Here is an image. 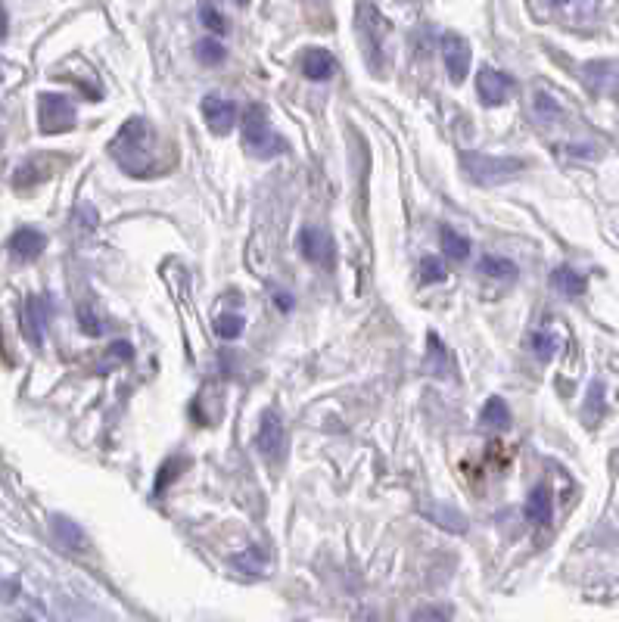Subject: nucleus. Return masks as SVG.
Returning <instances> with one entry per match:
<instances>
[{
	"instance_id": "obj_1",
	"label": "nucleus",
	"mask_w": 619,
	"mask_h": 622,
	"mask_svg": "<svg viewBox=\"0 0 619 622\" xmlns=\"http://www.w3.org/2000/svg\"><path fill=\"white\" fill-rule=\"evenodd\" d=\"M156 131L150 128L147 119H131L119 128V134L112 137V156L134 178H153L162 172L159 162V147H156Z\"/></svg>"
},
{
	"instance_id": "obj_2",
	"label": "nucleus",
	"mask_w": 619,
	"mask_h": 622,
	"mask_svg": "<svg viewBox=\"0 0 619 622\" xmlns=\"http://www.w3.org/2000/svg\"><path fill=\"white\" fill-rule=\"evenodd\" d=\"M240 128H243V144H246V150L256 156V159H271V156L287 150L284 137L274 134L271 119H268V109L262 103L246 106L243 119H240Z\"/></svg>"
},
{
	"instance_id": "obj_3",
	"label": "nucleus",
	"mask_w": 619,
	"mask_h": 622,
	"mask_svg": "<svg viewBox=\"0 0 619 622\" xmlns=\"http://www.w3.org/2000/svg\"><path fill=\"white\" fill-rule=\"evenodd\" d=\"M461 168L464 175L480 184V187H495V184H504L517 178L526 162L523 159H514V156H486V153H461Z\"/></svg>"
},
{
	"instance_id": "obj_4",
	"label": "nucleus",
	"mask_w": 619,
	"mask_h": 622,
	"mask_svg": "<svg viewBox=\"0 0 619 622\" xmlns=\"http://www.w3.org/2000/svg\"><path fill=\"white\" fill-rule=\"evenodd\" d=\"M256 448H259V455L271 464H280L287 455V430H284V420H280V414L274 408L262 411V417H259Z\"/></svg>"
},
{
	"instance_id": "obj_5",
	"label": "nucleus",
	"mask_w": 619,
	"mask_h": 622,
	"mask_svg": "<svg viewBox=\"0 0 619 622\" xmlns=\"http://www.w3.org/2000/svg\"><path fill=\"white\" fill-rule=\"evenodd\" d=\"M386 32H389V25H386L383 13L374 4H358V35H361L364 50H368L371 63H374V50H377V60H380ZM380 66H383V60H380Z\"/></svg>"
},
{
	"instance_id": "obj_6",
	"label": "nucleus",
	"mask_w": 619,
	"mask_h": 622,
	"mask_svg": "<svg viewBox=\"0 0 619 622\" xmlns=\"http://www.w3.org/2000/svg\"><path fill=\"white\" fill-rule=\"evenodd\" d=\"M582 81H585V88L592 94L619 100V63L616 60H592V63H585L582 66Z\"/></svg>"
},
{
	"instance_id": "obj_7",
	"label": "nucleus",
	"mask_w": 619,
	"mask_h": 622,
	"mask_svg": "<svg viewBox=\"0 0 619 622\" xmlns=\"http://www.w3.org/2000/svg\"><path fill=\"white\" fill-rule=\"evenodd\" d=\"M296 249L305 262L312 265H330L333 262V240L324 228H315V224H308L296 234Z\"/></svg>"
},
{
	"instance_id": "obj_8",
	"label": "nucleus",
	"mask_w": 619,
	"mask_h": 622,
	"mask_svg": "<svg viewBox=\"0 0 619 622\" xmlns=\"http://www.w3.org/2000/svg\"><path fill=\"white\" fill-rule=\"evenodd\" d=\"M511 91H514V78L508 72H498L492 66H483L476 72V94H480L486 106H501L511 97Z\"/></svg>"
},
{
	"instance_id": "obj_9",
	"label": "nucleus",
	"mask_w": 619,
	"mask_h": 622,
	"mask_svg": "<svg viewBox=\"0 0 619 622\" xmlns=\"http://www.w3.org/2000/svg\"><path fill=\"white\" fill-rule=\"evenodd\" d=\"M442 60H445V69H448V78L455 84H461L470 72V44L458 35V32H445L442 35Z\"/></svg>"
},
{
	"instance_id": "obj_10",
	"label": "nucleus",
	"mask_w": 619,
	"mask_h": 622,
	"mask_svg": "<svg viewBox=\"0 0 619 622\" xmlns=\"http://www.w3.org/2000/svg\"><path fill=\"white\" fill-rule=\"evenodd\" d=\"M203 119L215 134H228L237 125V103L221 97V94H206L203 97Z\"/></svg>"
},
{
	"instance_id": "obj_11",
	"label": "nucleus",
	"mask_w": 619,
	"mask_h": 622,
	"mask_svg": "<svg viewBox=\"0 0 619 622\" xmlns=\"http://www.w3.org/2000/svg\"><path fill=\"white\" fill-rule=\"evenodd\" d=\"M75 119L72 103L60 94H44L41 100V128L44 131H66Z\"/></svg>"
},
{
	"instance_id": "obj_12",
	"label": "nucleus",
	"mask_w": 619,
	"mask_h": 622,
	"mask_svg": "<svg viewBox=\"0 0 619 622\" xmlns=\"http://www.w3.org/2000/svg\"><path fill=\"white\" fill-rule=\"evenodd\" d=\"M299 66H302V75H305L308 81H327V78L336 75V60H333V53H327V50H321V47H308V50L302 53Z\"/></svg>"
},
{
	"instance_id": "obj_13",
	"label": "nucleus",
	"mask_w": 619,
	"mask_h": 622,
	"mask_svg": "<svg viewBox=\"0 0 619 622\" xmlns=\"http://www.w3.org/2000/svg\"><path fill=\"white\" fill-rule=\"evenodd\" d=\"M554 517V504H551V489L548 486H536L526 498V520H532L536 526H548Z\"/></svg>"
},
{
	"instance_id": "obj_14",
	"label": "nucleus",
	"mask_w": 619,
	"mask_h": 622,
	"mask_svg": "<svg viewBox=\"0 0 619 622\" xmlns=\"http://www.w3.org/2000/svg\"><path fill=\"white\" fill-rule=\"evenodd\" d=\"M480 423H483V430L504 433V430L511 427V408H508V402L498 399V395H492V399L480 411Z\"/></svg>"
},
{
	"instance_id": "obj_15",
	"label": "nucleus",
	"mask_w": 619,
	"mask_h": 622,
	"mask_svg": "<svg viewBox=\"0 0 619 622\" xmlns=\"http://www.w3.org/2000/svg\"><path fill=\"white\" fill-rule=\"evenodd\" d=\"M44 246H47L44 234H38V231H32V228L19 231V234L10 240L13 256H19V259H38L41 252H44Z\"/></svg>"
},
{
	"instance_id": "obj_16",
	"label": "nucleus",
	"mask_w": 619,
	"mask_h": 622,
	"mask_svg": "<svg viewBox=\"0 0 619 622\" xmlns=\"http://www.w3.org/2000/svg\"><path fill=\"white\" fill-rule=\"evenodd\" d=\"M551 287L570 299H576L585 293V277L573 268H557V271H551Z\"/></svg>"
},
{
	"instance_id": "obj_17",
	"label": "nucleus",
	"mask_w": 619,
	"mask_h": 622,
	"mask_svg": "<svg viewBox=\"0 0 619 622\" xmlns=\"http://www.w3.org/2000/svg\"><path fill=\"white\" fill-rule=\"evenodd\" d=\"M424 514L430 520H436L442 529H452V532H464L467 529V520L461 511H452V507H445V504H427L424 507Z\"/></svg>"
},
{
	"instance_id": "obj_18",
	"label": "nucleus",
	"mask_w": 619,
	"mask_h": 622,
	"mask_svg": "<svg viewBox=\"0 0 619 622\" xmlns=\"http://www.w3.org/2000/svg\"><path fill=\"white\" fill-rule=\"evenodd\" d=\"M439 243H442V252L448 259H455V262H464L470 256V240L452 228H442L439 231Z\"/></svg>"
},
{
	"instance_id": "obj_19",
	"label": "nucleus",
	"mask_w": 619,
	"mask_h": 622,
	"mask_svg": "<svg viewBox=\"0 0 619 622\" xmlns=\"http://www.w3.org/2000/svg\"><path fill=\"white\" fill-rule=\"evenodd\" d=\"M427 349H430V358H427V367L433 374H439V377H448V371H452V358L445 355V346H442V339L436 336V333H430L427 336Z\"/></svg>"
},
{
	"instance_id": "obj_20",
	"label": "nucleus",
	"mask_w": 619,
	"mask_h": 622,
	"mask_svg": "<svg viewBox=\"0 0 619 622\" xmlns=\"http://www.w3.org/2000/svg\"><path fill=\"white\" fill-rule=\"evenodd\" d=\"M480 271L495 277V280H517V265L508 262V259H498V256H483Z\"/></svg>"
},
{
	"instance_id": "obj_21",
	"label": "nucleus",
	"mask_w": 619,
	"mask_h": 622,
	"mask_svg": "<svg viewBox=\"0 0 619 622\" xmlns=\"http://www.w3.org/2000/svg\"><path fill=\"white\" fill-rule=\"evenodd\" d=\"M234 567L243 573H262L268 567V554L262 548H246L243 554L234 557Z\"/></svg>"
},
{
	"instance_id": "obj_22",
	"label": "nucleus",
	"mask_w": 619,
	"mask_h": 622,
	"mask_svg": "<svg viewBox=\"0 0 619 622\" xmlns=\"http://www.w3.org/2000/svg\"><path fill=\"white\" fill-rule=\"evenodd\" d=\"M529 346H532V355H536L539 361H551V358L557 355V336L539 330V333H532Z\"/></svg>"
},
{
	"instance_id": "obj_23",
	"label": "nucleus",
	"mask_w": 619,
	"mask_h": 622,
	"mask_svg": "<svg viewBox=\"0 0 619 622\" xmlns=\"http://www.w3.org/2000/svg\"><path fill=\"white\" fill-rule=\"evenodd\" d=\"M243 318L240 315H234V311H224V315H218L215 318V333L221 336V339H240V333H243Z\"/></svg>"
},
{
	"instance_id": "obj_24",
	"label": "nucleus",
	"mask_w": 619,
	"mask_h": 622,
	"mask_svg": "<svg viewBox=\"0 0 619 622\" xmlns=\"http://www.w3.org/2000/svg\"><path fill=\"white\" fill-rule=\"evenodd\" d=\"M200 19H203V25L209 28V32L228 35V19H224V13L215 4H200Z\"/></svg>"
},
{
	"instance_id": "obj_25",
	"label": "nucleus",
	"mask_w": 619,
	"mask_h": 622,
	"mask_svg": "<svg viewBox=\"0 0 619 622\" xmlns=\"http://www.w3.org/2000/svg\"><path fill=\"white\" fill-rule=\"evenodd\" d=\"M224 56H228V50H224L218 41H212V38H206V41H200L196 44V60L200 63H206V66H218Z\"/></svg>"
},
{
	"instance_id": "obj_26",
	"label": "nucleus",
	"mask_w": 619,
	"mask_h": 622,
	"mask_svg": "<svg viewBox=\"0 0 619 622\" xmlns=\"http://www.w3.org/2000/svg\"><path fill=\"white\" fill-rule=\"evenodd\" d=\"M181 467H187V458H172V461H165L159 476H156V486H153V495H162L165 486L172 483L175 476H181Z\"/></svg>"
},
{
	"instance_id": "obj_27",
	"label": "nucleus",
	"mask_w": 619,
	"mask_h": 622,
	"mask_svg": "<svg viewBox=\"0 0 619 622\" xmlns=\"http://www.w3.org/2000/svg\"><path fill=\"white\" fill-rule=\"evenodd\" d=\"M411 622H452V607L445 604H430V607H420Z\"/></svg>"
},
{
	"instance_id": "obj_28",
	"label": "nucleus",
	"mask_w": 619,
	"mask_h": 622,
	"mask_svg": "<svg viewBox=\"0 0 619 622\" xmlns=\"http://www.w3.org/2000/svg\"><path fill=\"white\" fill-rule=\"evenodd\" d=\"M532 109H536V116L542 119V122H551V119H560V106H557V100L554 97H548V94H536L532 97Z\"/></svg>"
},
{
	"instance_id": "obj_29",
	"label": "nucleus",
	"mask_w": 619,
	"mask_h": 622,
	"mask_svg": "<svg viewBox=\"0 0 619 622\" xmlns=\"http://www.w3.org/2000/svg\"><path fill=\"white\" fill-rule=\"evenodd\" d=\"M420 280H424V284H442L445 280V262L436 259V256H427L424 262H420Z\"/></svg>"
},
{
	"instance_id": "obj_30",
	"label": "nucleus",
	"mask_w": 619,
	"mask_h": 622,
	"mask_svg": "<svg viewBox=\"0 0 619 622\" xmlns=\"http://www.w3.org/2000/svg\"><path fill=\"white\" fill-rule=\"evenodd\" d=\"M601 395H604V392H601V383H595V386H592V408L585 411V420H588V423H595V420H598V411L604 408V399H601Z\"/></svg>"
},
{
	"instance_id": "obj_31",
	"label": "nucleus",
	"mask_w": 619,
	"mask_h": 622,
	"mask_svg": "<svg viewBox=\"0 0 619 622\" xmlns=\"http://www.w3.org/2000/svg\"><path fill=\"white\" fill-rule=\"evenodd\" d=\"M56 529H60V532L66 535V539L72 542V548H84V545H81V532H78L75 526H69L63 517H56Z\"/></svg>"
},
{
	"instance_id": "obj_32",
	"label": "nucleus",
	"mask_w": 619,
	"mask_h": 622,
	"mask_svg": "<svg viewBox=\"0 0 619 622\" xmlns=\"http://www.w3.org/2000/svg\"><path fill=\"white\" fill-rule=\"evenodd\" d=\"M78 318H81V327H84V333H91V336H97V333L103 330L100 324H94L97 318L91 315V311H88V308H81V315H78Z\"/></svg>"
},
{
	"instance_id": "obj_33",
	"label": "nucleus",
	"mask_w": 619,
	"mask_h": 622,
	"mask_svg": "<svg viewBox=\"0 0 619 622\" xmlns=\"http://www.w3.org/2000/svg\"><path fill=\"white\" fill-rule=\"evenodd\" d=\"M109 355H112V358H119V361H128V358L134 355V349H131L128 343H112Z\"/></svg>"
},
{
	"instance_id": "obj_34",
	"label": "nucleus",
	"mask_w": 619,
	"mask_h": 622,
	"mask_svg": "<svg viewBox=\"0 0 619 622\" xmlns=\"http://www.w3.org/2000/svg\"><path fill=\"white\" fill-rule=\"evenodd\" d=\"M567 153H570V156H585V159H598V150H585V147H576V144H573Z\"/></svg>"
},
{
	"instance_id": "obj_35",
	"label": "nucleus",
	"mask_w": 619,
	"mask_h": 622,
	"mask_svg": "<svg viewBox=\"0 0 619 622\" xmlns=\"http://www.w3.org/2000/svg\"><path fill=\"white\" fill-rule=\"evenodd\" d=\"M274 302H280V308H287V311L293 308V299H290L287 293H277V296H274Z\"/></svg>"
},
{
	"instance_id": "obj_36",
	"label": "nucleus",
	"mask_w": 619,
	"mask_h": 622,
	"mask_svg": "<svg viewBox=\"0 0 619 622\" xmlns=\"http://www.w3.org/2000/svg\"><path fill=\"white\" fill-rule=\"evenodd\" d=\"M4 32H7V13L0 10V35H4Z\"/></svg>"
}]
</instances>
